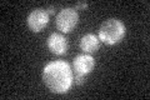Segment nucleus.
<instances>
[{
  "label": "nucleus",
  "mask_w": 150,
  "mask_h": 100,
  "mask_svg": "<svg viewBox=\"0 0 150 100\" xmlns=\"http://www.w3.org/2000/svg\"><path fill=\"white\" fill-rule=\"evenodd\" d=\"M44 84L53 93H65L71 87L73 71L64 60H54L45 65L43 70Z\"/></svg>",
  "instance_id": "1"
},
{
  "label": "nucleus",
  "mask_w": 150,
  "mask_h": 100,
  "mask_svg": "<svg viewBox=\"0 0 150 100\" xmlns=\"http://www.w3.org/2000/svg\"><path fill=\"white\" fill-rule=\"evenodd\" d=\"M125 35V25L119 19L111 18L101 24L99 29V40L108 45H114L119 43Z\"/></svg>",
  "instance_id": "2"
},
{
  "label": "nucleus",
  "mask_w": 150,
  "mask_h": 100,
  "mask_svg": "<svg viewBox=\"0 0 150 100\" xmlns=\"http://www.w3.org/2000/svg\"><path fill=\"white\" fill-rule=\"evenodd\" d=\"M79 20V14L76 9L74 8H65L60 10L59 14L56 15V28L63 31V33H69L78 24Z\"/></svg>",
  "instance_id": "3"
},
{
  "label": "nucleus",
  "mask_w": 150,
  "mask_h": 100,
  "mask_svg": "<svg viewBox=\"0 0 150 100\" xmlns=\"http://www.w3.org/2000/svg\"><path fill=\"white\" fill-rule=\"evenodd\" d=\"M28 26L33 31H40L48 25L49 23V14L45 9L36 8L34 9L29 15H28Z\"/></svg>",
  "instance_id": "4"
},
{
  "label": "nucleus",
  "mask_w": 150,
  "mask_h": 100,
  "mask_svg": "<svg viewBox=\"0 0 150 100\" xmlns=\"http://www.w3.org/2000/svg\"><path fill=\"white\" fill-rule=\"evenodd\" d=\"M46 45H48L51 53H54L56 55H62L64 53H67V50H68L67 38L63 36L62 34H58V33H53V34L48 38Z\"/></svg>",
  "instance_id": "5"
},
{
  "label": "nucleus",
  "mask_w": 150,
  "mask_h": 100,
  "mask_svg": "<svg viewBox=\"0 0 150 100\" xmlns=\"http://www.w3.org/2000/svg\"><path fill=\"white\" fill-rule=\"evenodd\" d=\"M74 70L76 74H81V75H86L94 69L95 65V60L93 59V56L86 55V54H79L75 56L74 59Z\"/></svg>",
  "instance_id": "6"
},
{
  "label": "nucleus",
  "mask_w": 150,
  "mask_h": 100,
  "mask_svg": "<svg viewBox=\"0 0 150 100\" xmlns=\"http://www.w3.org/2000/svg\"><path fill=\"white\" fill-rule=\"evenodd\" d=\"M99 45H100L99 36H96L95 34H91V33L85 34L80 39V48L85 53H94V51L99 49Z\"/></svg>",
  "instance_id": "7"
},
{
  "label": "nucleus",
  "mask_w": 150,
  "mask_h": 100,
  "mask_svg": "<svg viewBox=\"0 0 150 100\" xmlns=\"http://www.w3.org/2000/svg\"><path fill=\"white\" fill-rule=\"evenodd\" d=\"M84 77H85V75H81V74H76V75H75V79H74L75 84H76V85H81L84 83Z\"/></svg>",
  "instance_id": "8"
},
{
  "label": "nucleus",
  "mask_w": 150,
  "mask_h": 100,
  "mask_svg": "<svg viewBox=\"0 0 150 100\" xmlns=\"http://www.w3.org/2000/svg\"><path fill=\"white\" fill-rule=\"evenodd\" d=\"M86 6H88V3H76L74 9H81V8H86Z\"/></svg>",
  "instance_id": "9"
},
{
  "label": "nucleus",
  "mask_w": 150,
  "mask_h": 100,
  "mask_svg": "<svg viewBox=\"0 0 150 100\" xmlns=\"http://www.w3.org/2000/svg\"><path fill=\"white\" fill-rule=\"evenodd\" d=\"M46 11H48V14H54L55 13V6H53V5H50V6H48L45 9Z\"/></svg>",
  "instance_id": "10"
}]
</instances>
